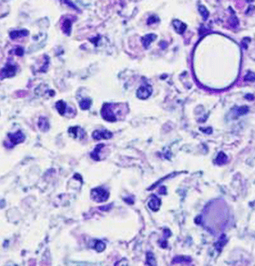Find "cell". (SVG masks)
Listing matches in <instances>:
<instances>
[{
	"label": "cell",
	"instance_id": "obj_1",
	"mask_svg": "<svg viewBox=\"0 0 255 266\" xmlns=\"http://www.w3.org/2000/svg\"><path fill=\"white\" fill-rule=\"evenodd\" d=\"M117 104H104L102 105V110H101V114H102V118L104 120L109 121V122L117 121L119 113L115 112V109L117 108Z\"/></svg>",
	"mask_w": 255,
	"mask_h": 266
},
{
	"label": "cell",
	"instance_id": "obj_2",
	"mask_svg": "<svg viewBox=\"0 0 255 266\" xmlns=\"http://www.w3.org/2000/svg\"><path fill=\"white\" fill-rule=\"evenodd\" d=\"M109 193L108 191H106L105 189H103L102 187H97L91 190L90 193V197L93 201H95L96 203H102L105 202L108 198H109Z\"/></svg>",
	"mask_w": 255,
	"mask_h": 266
},
{
	"label": "cell",
	"instance_id": "obj_3",
	"mask_svg": "<svg viewBox=\"0 0 255 266\" xmlns=\"http://www.w3.org/2000/svg\"><path fill=\"white\" fill-rule=\"evenodd\" d=\"M152 92H153L152 87H151L150 85H148V84H145V85L141 86V87L138 88V90H137V92H136V95H137V97H138L139 99H141V100H145V99H147L149 96H151Z\"/></svg>",
	"mask_w": 255,
	"mask_h": 266
},
{
	"label": "cell",
	"instance_id": "obj_4",
	"mask_svg": "<svg viewBox=\"0 0 255 266\" xmlns=\"http://www.w3.org/2000/svg\"><path fill=\"white\" fill-rule=\"evenodd\" d=\"M16 72H17V66L10 62H8L1 71V79L11 77L16 74Z\"/></svg>",
	"mask_w": 255,
	"mask_h": 266
},
{
	"label": "cell",
	"instance_id": "obj_5",
	"mask_svg": "<svg viewBox=\"0 0 255 266\" xmlns=\"http://www.w3.org/2000/svg\"><path fill=\"white\" fill-rule=\"evenodd\" d=\"M8 137L9 139V141L12 143V146L19 144V143H22L25 140V135L21 130H18L16 133H8Z\"/></svg>",
	"mask_w": 255,
	"mask_h": 266
},
{
	"label": "cell",
	"instance_id": "obj_6",
	"mask_svg": "<svg viewBox=\"0 0 255 266\" xmlns=\"http://www.w3.org/2000/svg\"><path fill=\"white\" fill-rule=\"evenodd\" d=\"M68 133L70 136H72L74 139H78V140H82L85 138L86 133L84 131V130L80 127H71L68 129Z\"/></svg>",
	"mask_w": 255,
	"mask_h": 266
},
{
	"label": "cell",
	"instance_id": "obj_7",
	"mask_svg": "<svg viewBox=\"0 0 255 266\" xmlns=\"http://www.w3.org/2000/svg\"><path fill=\"white\" fill-rule=\"evenodd\" d=\"M113 137V134L111 131H108L106 130H95L92 133V138L96 141H99V140H108V139H111Z\"/></svg>",
	"mask_w": 255,
	"mask_h": 266
},
{
	"label": "cell",
	"instance_id": "obj_8",
	"mask_svg": "<svg viewBox=\"0 0 255 266\" xmlns=\"http://www.w3.org/2000/svg\"><path fill=\"white\" fill-rule=\"evenodd\" d=\"M161 206V200L155 195V194H153L148 202V207L151 210L153 211H157L159 210Z\"/></svg>",
	"mask_w": 255,
	"mask_h": 266
},
{
	"label": "cell",
	"instance_id": "obj_9",
	"mask_svg": "<svg viewBox=\"0 0 255 266\" xmlns=\"http://www.w3.org/2000/svg\"><path fill=\"white\" fill-rule=\"evenodd\" d=\"M155 39H156V35H155V34H148V35H144V37H142L141 40H142V43L144 45V49H148L150 44L153 41H155Z\"/></svg>",
	"mask_w": 255,
	"mask_h": 266
},
{
	"label": "cell",
	"instance_id": "obj_10",
	"mask_svg": "<svg viewBox=\"0 0 255 266\" xmlns=\"http://www.w3.org/2000/svg\"><path fill=\"white\" fill-rule=\"evenodd\" d=\"M172 25L174 27L175 31H176L178 34H180V35H182L183 32L185 31L186 27H187V25H186L184 23H182V22H181V21H179V20H173Z\"/></svg>",
	"mask_w": 255,
	"mask_h": 266
},
{
	"label": "cell",
	"instance_id": "obj_11",
	"mask_svg": "<svg viewBox=\"0 0 255 266\" xmlns=\"http://www.w3.org/2000/svg\"><path fill=\"white\" fill-rule=\"evenodd\" d=\"M38 128L41 131L47 132L50 130V122L46 117H40L38 120Z\"/></svg>",
	"mask_w": 255,
	"mask_h": 266
},
{
	"label": "cell",
	"instance_id": "obj_12",
	"mask_svg": "<svg viewBox=\"0 0 255 266\" xmlns=\"http://www.w3.org/2000/svg\"><path fill=\"white\" fill-rule=\"evenodd\" d=\"M72 20L70 19H64L63 20V23L62 24V32L64 34H66L67 35H70L71 34V28H72Z\"/></svg>",
	"mask_w": 255,
	"mask_h": 266
},
{
	"label": "cell",
	"instance_id": "obj_13",
	"mask_svg": "<svg viewBox=\"0 0 255 266\" xmlns=\"http://www.w3.org/2000/svg\"><path fill=\"white\" fill-rule=\"evenodd\" d=\"M28 35V31L27 30H20V31H12L9 34V36L11 39H16L19 37H23L26 36Z\"/></svg>",
	"mask_w": 255,
	"mask_h": 266
},
{
	"label": "cell",
	"instance_id": "obj_14",
	"mask_svg": "<svg viewBox=\"0 0 255 266\" xmlns=\"http://www.w3.org/2000/svg\"><path fill=\"white\" fill-rule=\"evenodd\" d=\"M102 147H104V144H98L96 147H95V149L93 150V152H91V154H90V156H91V158H93L94 160H96V161H99V160H101V157H100V152H101V150L102 149Z\"/></svg>",
	"mask_w": 255,
	"mask_h": 266
},
{
	"label": "cell",
	"instance_id": "obj_15",
	"mask_svg": "<svg viewBox=\"0 0 255 266\" xmlns=\"http://www.w3.org/2000/svg\"><path fill=\"white\" fill-rule=\"evenodd\" d=\"M55 107H56L57 111L59 112V114H60L61 115H64V114H65L66 104H65L63 101H62V100L58 101V102L56 103V104H55Z\"/></svg>",
	"mask_w": 255,
	"mask_h": 266
},
{
	"label": "cell",
	"instance_id": "obj_16",
	"mask_svg": "<svg viewBox=\"0 0 255 266\" xmlns=\"http://www.w3.org/2000/svg\"><path fill=\"white\" fill-rule=\"evenodd\" d=\"M92 247H93L96 251L102 252V251H103V250L105 249V244H104L102 241H101V240H94V241H93V246H92Z\"/></svg>",
	"mask_w": 255,
	"mask_h": 266
},
{
	"label": "cell",
	"instance_id": "obj_17",
	"mask_svg": "<svg viewBox=\"0 0 255 266\" xmlns=\"http://www.w3.org/2000/svg\"><path fill=\"white\" fill-rule=\"evenodd\" d=\"M226 162H227V157H226V155H225V153H223V152L219 153L218 156H217V157H216V159H215V163L218 164V165H223V164H225V163H226Z\"/></svg>",
	"mask_w": 255,
	"mask_h": 266
},
{
	"label": "cell",
	"instance_id": "obj_18",
	"mask_svg": "<svg viewBox=\"0 0 255 266\" xmlns=\"http://www.w3.org/2000/svg\"><path fill=\"white\" fill-rule=\"evenodd\" d=\"M79 106L82 110H88L91 106V100L90 99H83L79 103Z\"/></svg>",
	"mask_w": 255,
	"mask_h": 266
},
{
	"label": "cell",
	"instance_id": "obj_19",
	"mask_svg": "<svg viewBox=\"0 0 255 266\" xmlns=\"http://www.w3.org/2000/svg\"><path fill=\"white\" fill-rule=\"evenodd\" d=\"M146 264L147 265H155L156 263L155 262V257L152 252L148 251L146 253Z\"/></svg>",
	"mask_w": 255,
	"mask_h": 266
},
{
	"label": "cell",
	"instance_id": "obj_20",
	"mask_svg": "<svg viewBox=\"0 0 255 266\" xmlns=\"http://www.w3.org/2000/svg\"><path fill=\"white\" fill-rule=\"evenodd\" d=\"M198 10H199L201 16L203 17V19H204V20H207L208 17H209V11H208V9L205 8L204 6H199V7H198Z\"/></svg>",
	"mask_w": 255,
	"mask_h": 266
},
{
	"label": "cell",
	"instance_id": "obj_21",
	"mask_svg": "<svg viewBox=\"0 0 255 266\" xmlns=\"http://www.w3.org/2000/svg\"><path fill=\"white\" fill-rule=\"evenodd\" d=\"M225 236H223L222 237V238L219 240V242H217L216 244H215V247H216V249H218V251H221L222 250V247H224V245L225 244Z\"/></svg>",
	"mask_w": 255,
	"mask_h": 266
},
{
	"label": "cell",
	"instance_id": "obj_22",
	"mask_svg": "<svg viewBox=\"0 0 255 266\" xmlns=\"http://www.w3.org/2000/svg\"><path fill=\"white\" fill-rule=\"evenodd\" d=\"M158 22H159V18H158L157 16H155V15H152V16H150V17L148 18V20H147V24H148V25H151V24H156V23H158Z\"/></svg>",
	"mask_w": 255,
	"mask_h": 266
},
{
	"label": "cell",
	"instance_id": "obj_23",
	"mask_svg": "<svg viewBox=\"0 0 255 266\" xmlns=\"http://www.w3.org/2000/svg\"><path fill=\"white\" fill-rule=\"evenodd\" d=\"M248 111H249V108H248L247 106L239 107V108H237L236 114H239V115H241V114H247V113H248Z\"/></svg>",
	"mask_w": 255,
	"mask_h": 266
},
{
	"label": "cell",
	"instance_id": "obj_24",
	"mask_svg": "<svg viewBox=\"0 0 255 266\" xmlns=\"http://www.w3.org/2000/svg\"><path fill=\"white\" fill-rule=\"evenodd\" d=\"M244 79L247 80V81H251V82H253V81H255V74H254V73H252V72L248 73V74H247V76L245 77V78H244Z\"/></svg>",
	"mask_w": 255,
	"mask_h": 266
},
{
	"label": "cell",
	"instance_id": "obj_25",
	"mask_svg": "<svg viewBox=\"0 0 255 266\" xmlns=\"http://www.w3.org/2000/svg\"><path fill=\"white\" fill-rule=\"evenodd\" d=\"M232 17H233V20H232V22H231V25L233 27H236L237 26V24H238V20H237V18L236 17L235 14H233Z\"/></svg>",
	"mask_w": 255,
	"mask_h": 266
},
{
	"label": "cell",
	"instance_id": "obj_26",
	"mask_svg": "<svg viewBox=\"0 0 255 266\" xmlns=\"http://www.w3.org/2000/svg\"><path fill=\"white\" fill-rule=\"evenodd\" d=\"M15 54L18 55V56H23V55L24 54V50L23 48L19 47V48H17V49L15 50Z\"/></svg>",
	"mask_w": 255,
	"mask_h": 266
},
{
	"label": "cell",
	"instance_id": "obj_27",
	"mask_svg": "<svg viewBox=\"0 0 255 266\" xmlns=\"http://www.w3.org/2000/svg\"><path fill=\"white\" fill-rule=\"evenodd\" d=\"M246 99H248V100H253V99H254V96H252V95L249 94V95H247V96H246Z\"/></svg>",
	"mask_w": 255,
	"mask_h": 266
}]
</instances>
